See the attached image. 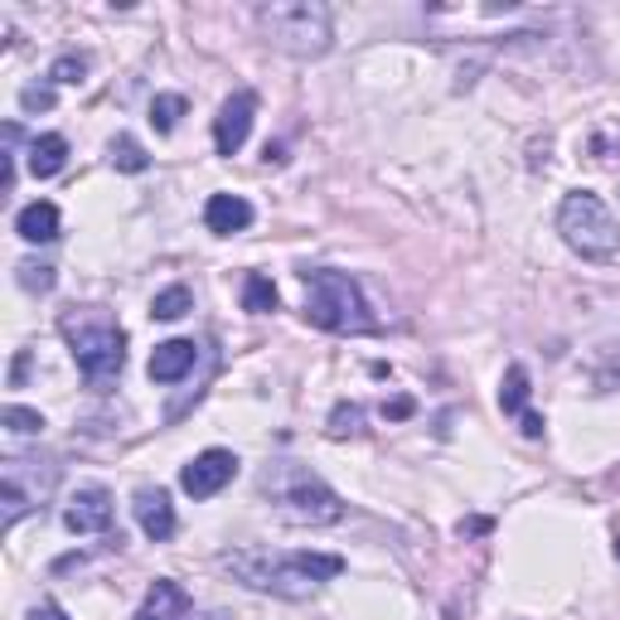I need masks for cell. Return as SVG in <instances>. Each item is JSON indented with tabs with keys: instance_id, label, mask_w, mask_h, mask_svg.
Wrapping results in <instances>:
<instances>
[{
	"instance_id": "12",
	"label": "cell",
	"mask_w": 620,
	"mask_h": 620,
	"mask_svg": "<svg viewBox=\"0 0 620 620\" xmlns=\"http://www.w3.org/2000/svg\"><path fill=\"white\" fill-rule=\"evenodd\" d=\"M190 616H194L190 596H184V586L170 582V576H160V582L150 586L141 611H136V620H190Z\"/></svg>"
},
{
	"instance_id": "23",
	"label": "cell",
	"mask_w": 620,
	"mask_h": 620,
	"mask_svg": "<svg viewBox=\"0 0 620 620\" xmlns=\"http://www.w3.org/2000/svg\"><path fill=\"white\" fill-rule=\"evenodd\" d=\"M49 78L59 83V88H73V83L88 78V59H83V53H63V59L49 69Z\"/></svg>"
},
{
	"instance_id": "25",
	"label": "cell",
	"mask_w": 620,
	"mask_h": 620,
	"mask_svg": "<svg viewBox=\"0 0 620 620\" xmlns=\"http://www.w3.org/2000/svg\"><path fill=\"white\" fill-rule=\"evenodd\" d=\"M15 271H20V287L25 291H49L53 287V267H45V263H20Z\"/></svg>"
},
{
	"instance_id": "14",
	"label": "cell",
	"mask_w": 620,
	"mask_h": 620,
	"mask_svg": "<svg viewBox=\"0 0 620 620\" xmlns=\"http://www.w3.org/2000/svg\"><path fill=\"white\" fill-rule=\"evenodd\" d=\"M194 354H199V344L194 340L156 344V354H150V378H156V384H180V378L194 368Z\"/></svg>"
},
{
	"instance_id": "26",
	"label": "cell",
	"mask_w": 620,
	"mask_h": 620,
	"mask_svg": "<svg viewBox=\"0 0 620 620\" xmlns=\"http://www.w3.org/2000/svg\"><path fill=\"white\" fill-rule=\"evenodd\" d=\"M20 107H25V112H49L53 93L49 88H25V93H20Z\"/></svg>"
},
{
	"instance_id": "13",
	"label": "cell",
	"mask_w": 620,
	"mask_h": 620,
	"mask_svg": "<svg viewBox=\"0 0 620 620\" xmlns=\"http://www.w3.org/2000/svg\"><path fill=\"white\" fill-rule=\"evenodd\" d=\"M204 223H209V233L233 238L253 223V204H247L243 194H214V199L204 204Z\"/></svg>"
},
{
	"instance_id": "29",
	"label": "cell",
	"mask_w": 620,
	"mask_h": 620,
	"mask_svg": "<svg viewBox=\"0 0 620 620\" xmlns=\"http://www.w3.org/2000/svg\"><path fill=\"white\" fill-rule=\"evenodd\" d=\"M29 620H69L59 611V606H35V611H29Z\"/></svg>"
},
{
	"instance_id": "20",
	"label": "cell",
	"mask_w": 620,
	"mask_h": 620,
	"mask_svg": "<svg viewBox=\"0 0 620 620\" xmlns=\"http://www.w3.org/2000/svg\"><path fill=\"white\" fill-rule=\"evenodd\" d=\"M190 306H194L190 287H166L156 301H150V315H156V320H180Z\"/></svg>"
},
{
	"instance_id": "27",
	"label": "cell",
	"mask_w": 620,
	"mask_h": 620,
	"mask_svg": "<svg viewBox=\"0 0 620 620\" xmlns=\"http://www.w3.org/2000/svg\"><path fill=\"white\" fill-rule=\"evenodd\" d=\"M384 417H393V422L412 417V398H393V402H384Z\"/></svg>"
},
{
	"instance_id": "21",
	"label": "cell",
	"mask_w": 620,
	"mask_h": 620,
	"mask_svg": "<svg viewBox=\"0 0 620 620\" xmlns=\"http://www.w3.org/2000/svg\"><path fill=\"white\" fill-rule=\"evenodd\" d=\"M180 117H184V97L180 93H160L156 102H150V122H156V132H175Z\"/></svg>"
},
{
	"instance_id": "1",
	"label": "cell",
	"mask_w": 620,
	"mask_h": 620,
	"mask_svg": "<svg viewBox=\"0 0 620 620\" xmlns=\"http://www.w3.org/2000/svg\"><path fill=\"white\" fill-rule=\"evenodd\" d=\"M223 568L253 592L287 596V601H306L320 592V582L344 572V558L335 552H271V548H238L223 552Z\"/></svg>"
},
{
	"instance_id": "28",
	"label": "cell",
	"mask_w": 620,
	"mask_h": 620,
	"mask_svg": "<svg viewBox=\"0 0 620 620\" xmlns=\"http://www.w3.org/2000/svg\"><path fill=\"white\" fill-rule=\"evenodd\" d=\"M519 422H524V437H543V417H538V412H524Z\"/></svg>"
},
{
	"instance_id": "7",
	"label": "cell",
	"mask_w": 620,
	"mask_h": 620,
	"mask_svg": "<svg viewBox=\"0 0 620 620\" xmlns=\"http://www.w3.org/2000/svg\"><path fill=\"white\" fill-rule=\"evenodd\" d=\"M59 481V465L53 461H39V455H5L0 461V524L15 528L29 509H39V499L53 489Z\"/></svg>"
},
{
	"instance_id": "9",
	"label": "cell",
	"mask_w": 620,
	"mask_h": 620,
	"mask_svg": "<svg viewBox=\"0 0 620 620\" xmlns=\"http://www.w3.org/2000/svg\"><path fill=\"white\" fill-rule=\"evenodd\" d=\"M253 117H257V93H233L219 107V117H214V146H219V156H238L243 150L247 132H253Z\"/></svg>"
},
{
	"instance_id": "5",
	"label": "cell",
	"mask_w": 620,
	"mask_h": 620,
	"mask_svg": "<svg viewBox=\"0 0 620 620\" xmlns=\"http://www.w3.org/2000/svg\"><path fill=\"white\" fill-rule=\"evenodd\" d=\"M257 25H263L267 45H277L281 53H296V59H320L335 39L330 10L320 0H277V5H263Z\"/></svg>"
},
{
	"instance_id": "22",
	"label": "cell",
	"mask_w": 620,
	"mask_h": 620,
	"mask_svg": "<svg viewBox=\"0 0 620 620\" xmlns=\"http://www.w3.org/2000/svg\"><path fill=\"white\" fill-rule=\"evenodd\" d=\"M358 427H364V408L358 402H340V408L330 412V437H358Z\"/></svg>"
},
{
	"instance_id": "2",
	"label": "cell",
	"mask_w": 620,
	"mask_h": 620,
	"mask_svg": "<svg viewBox=\"0 0 620 620\" xmlns=\"http://www.w3.org/2000/svg\"><path fill=\"white\" fill-rule=\"evenodd\" d=\"M63 340L73 350V364L83 368L93 388H107L126 364V330L112 320L107 311L97 306H83V311H69L63 315Z\"/></svg>"
},
{
	"instance_id": "16",
	"label": "cell",
	"mask_w": 620,
	"mask_h": 620,
	"mask_svg": "<svg viewBox=\"0 0 620 620\" xmlns=\"http://www.w3.org/2000/svg\"><path fill=\"white\" fill-rule=\"evenodd\" d=\"M63 160H69V141H63L59 132L29 141V175L35 180H53L63 170Z\"/></svg>"
},
{
	"instance_id": "15",
	"label": "cell",
	"mask_w": 620,
	"mask_h": 620,
	"mask_svg": "<svg viewBox=\"0 0 620 620\" xmlns=\"http://www.w3.org/2000/svg\"><path fill=\"white\" fill-rule=\"evenodd\" d=\"M15 233L25 238V243H53V238H59V204H49V199L25 204V209L15 214Z\"/></svg>"
},
{
	"instance_id": "6",
	"label": "cell",
	"mask_w": 620,
	"mask_h": 620,
	"mask_svg": "<svg viewBox=\"0 0 620 620\" xmlns=\"http://www.w3.org/2000/svg\"><path fill=\"white\" fill-rule=\"evenodd\" d=\"M558 233L576 257H586V263H611L620 253V223L601 204V194H592V190H572L568 199H562Z\"/></svg>"
},
{
	"instance_id": "24",
	"label": "cell",
	"mask_w": 620,
	"mask_h": 620,
	"mask_svg": "<svg viewBox=\"0 0 620 620\" xmlns=\"http://www.w3.org/2000/svg\"><path fill=\"white\" fill-rule=\"evenodd\" d=\"M5 427L15 431V437H35V431H45V417H39L35 408H20V402H10V408H5Z\"/></svg>"
},
{
	"instance_id": "10",
	"label": "cell",
	"mask_w": 620,
	"mask_h": 620,
	"mask_svg": "<svg viewBox=\"0 0 620 620\" xmlns=\"http://www.w3.org/2000/svg\"><path fill=\"white\" fill-rule=\"evenodd\" d=\"M112 495L107 489H78V495L69 499V509H63V524H69V533H107L112 528Z\"/></svg>"
},
{
	"instance_id": "8",
	"label": "cell",
	"mask_w": 620,
	"mask_h": 620,
	"mask_svg": "<svg viewBox=\"0 0 620 620\" xmlns=\"http://www.w3.org/2000/svg\"><path fill=\"white\" fill-rule=\"evenodd\" d=\"M233 475H238V455L223 451V446H214V451H199L190 465H184L180 485H184V495L209 499V495H219V489L233 481Z\"/></svg>"
},
{
	"instance_id": "18",
	"label": "cell",
	"mask_w": 620,
	"mask_h": 620,
	"mask_svg": "<svg viewBox=\"0 0 620 620\" xmlns=\"http://www.w3.org/2000/svg\"><path fill=\"white\" fill-rule=\"evenodd\" d=\"M243 306L253 311V315L277 311V287H271L263 271H247V281H243Z\"/></svg>"
},
{
	"instance_id": "17",
	"label": "cell",
	"mask_w": 620,
	"mask_h": 620,
	"mask_svg": "<svg viewBox=\"0 0 620 620\" xmlns=\"http://www.w3.org/2000/svg\"><path fill=\"white\" fill-rule=\"evenodd\" d=\"M524 402H528V368L514 364L504 374V388H499V408H504V417H524Z\"/></svg>"
},
{
	"instance_id": "3",
	"label": "cell",
	"mask_w": 620,
	"mask_h": 620,
	"mask_svg": "<svg viewBox=\"0 0 620 620\" xmlns=\"http://www.w3.org/2000/svg\"><path fill=\"white\" fill-rule=\"evenodd\" d=\"M263 489L271 495V504H277V514L287 519V524H311L315 528V524H340L344 519L340 495H335L320 475H311L306 465H296V461L271 465V471L263 475Z\"/></svg>"
},
{
	"instance_id": "30",
	"label": "cell",
	"mask_w": 620,
	"mask_h": 620,
	"mask_svg": "<svg viewBox=\"0 0 620 620\" xmlns=\"http://www.w3.org/2000/svg\"><path fill=\"white\" fill-rule=\"evenodd\" d=\"M616 558H620V543H616Z\"/></svg>"
},
{
	"instance_id": "11",
	"label": "cell",
	"mask_w": 620,
	"mask_h": 620,
	"mask_svg": "<svg viewBox=\"0 0 620 620\" xmlns=\"http://www.w3.org/2000/svg\"><path fill=\"white\" fill-rule=\"evenodd\" d=\"M132 509H136V524L141 533H146L150 543H166V538H175V504H170V495L166 489H136V499H132Z\"/></svg>"
},
{
	"instance_id": "4",
	"label": "cell",
	"mask_w": 620,
	"mask_h": 620,
	"mask_svg": "<svg viewBox=\"0 0 620 620\" xmlns=\"http://www.w3.org/2000/svg\"><path fill=\"white\" fill-rule=\"evenodd\" d=\"M306 320L330 335H368L378 325L364 291H358V281L350 271H335V267L306 271Z\"/></svg>"
},
{
	"instance_id": "19",
	"label": "cell",
	"mask_w": 620,
	"mask_h": 620,
	"mask_svg": "<svg viewBox=\"0 0 620 620\" xmlns=\"http://www.w3.org/2000/svg\"><path fill=\"white\" fill-rule=\"evenodd\" d=\"M107 156H112V166L126 170V175H141V170H150V156L136 146L132 136H117L112 146H107Z\"/></svg>"
}]
</instances>
